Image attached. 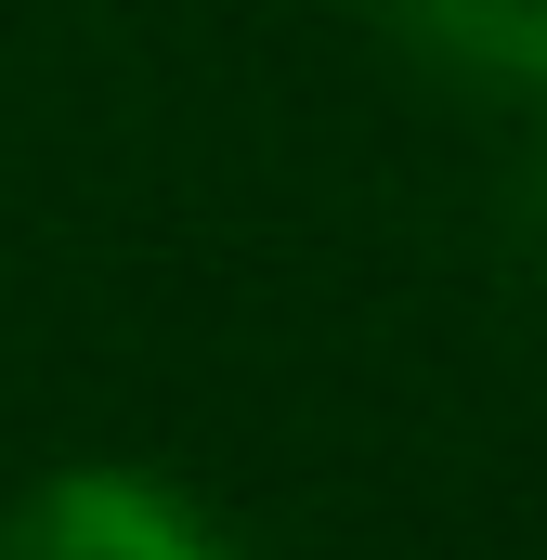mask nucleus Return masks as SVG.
<instances>
[{"mask_svg": "<svg viewBox=\"0 0 547 560\" xmlns=\"http://www.w3.org/2000/svg\"><path fill=\"white\" fill-rule=\"evenodd\" d=\"M430 92L547 118V0H352Z\"/></svg>", "mask_w": 547, "mask_h": 560, "instance_id": "nucleus-2", "label": "nucleus"}, {"mask_svg": "<svg viewBox=\"0 0 547 560\" xmlns=\"http://www.w3.org/2000/svg\"><path fill=\"white\" fill-rule=\"evenodd\" d=\"M0 560H248V548L183 482L92 456V469H53V482H26L0 509Z\"/></svg>", "mask_w": 547, "mask_h": 560, "instance_id": "nucleus-1", "label": "nucleus"}]
</instances>
